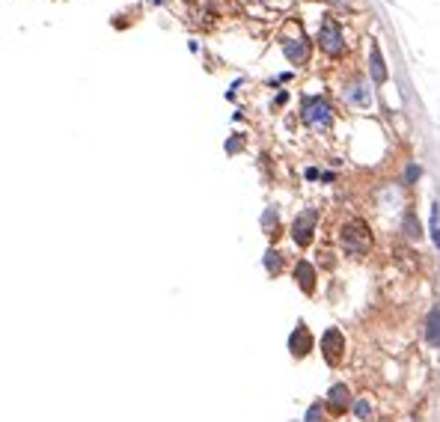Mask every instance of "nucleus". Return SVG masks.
<instances>
[{"label": "nucleus", "instance_id": "1", "mask_svg": "<svg viewBox=\"0 0 440 422\" xmlns=\"http://www.w3.org/2000/svg\"><path fill=\"white\" fill-rule=\"evenodd\" d=\"M342 247L348 250V253L354 256H363L369 247H372V235H369L366 223H360V220H354V223H348L342 229Z\"/></svg>", "mask_w": 440, "mask_h": 422}, {"label": "nucleus", "instance_id": "2", "mask_svg": "<svg viewBox=\"0 0 440 422\" xmlns=\"http://www.w3.org/2000/svg\"><path fill=\"white\" fill-rule=\"evenodd\" d=\"M330 119H333V110L324 98H306L304 102V122L313 128H327Z\"/></svg>", "mask_w": 440, "mask_h": 422}, {"label": "nucleus", "instance_id": "3", "mask_svg": "<svg viewBox=\"0 0 440 422\" xmlns=\"http://www.w3.org/2000/svg\"><path fill=\"white\" fill-rule=\"evenodd\" d=\"M318 42H322V48L330 54V57H339L345 51V39H342V30H339L336 21H327L322 24V33H318Z\"/></svg>", "mask_w": 440, "mask_h": 422}, {"label": "nucleus", "instance_id": "4", "mask_svg": "<svg viewBox=\"0 0 440 422\" xmlns=\"http://www.w3.org/2000/svg\"><path fill=\"white\" fill-rule=\"evenodd\" d=\"M322 351H324V360L330 366H336L342 360V351H345V336L339 333L336 327H330L327 333L322 336Z\"/></svg>", "mask_w": 440, "mask_h": 422}, {"label": "nucleus", "instance_id": "5", "mask_svg": "<svg viewBox=\"0 0 440 422\" xmlns=\"http://www.w3.org/2000/svg\"><path fill=\"white\" fill-rule=\"evenodd\" d=\"M315 220H318V214H315V211H304V214H297L292 235H295V241H297V244H301V247H306V244H309V238H313Z\"/></svg>", "mask_w": 440, "mask_h": 422}, {"label": "nucleus", "instance_id": "6", "mask_svg": "<svg viewBox=\"0 0 440 422\" xmlns=\"http://www.w3.org/2000/svg\"><path fill=\"white\" fill-rule=\"evenodd\" d=\"M288 348H292L295 357H306L309 351H313V336H309L306 324H297V330L292 333V339H288Z\"/></svg>", "mask_w": 440, "mask_h": 422}, {"label": "nucleus", "instance_id": "7", "mask_svg": "<svg viewBox=\"0 0 440 422\" xmlns=\"http://www.w3.org/2000/svg\"><path fill=\"white\" fill-rule=\"evenodd\" d=\"M283 51H286V57L292 59V63H304V59L309 57V45L304 42L301 36H297V39H283Z\"/></svg>", "mask_w": 440, "mask_h": 422}, {"label": "nucleus", "instance_id": "8", "mask_svg": "<svg viewBox=\"0 0 440 422\" xmlns=\"http://www.w3.org/2000/svg\"><path fill=\"white\" fill-rule=\"evenodd\" d=\"M348 396H351V393H348V387L345 384H336V387H330V393H327V405L333 407L336 414H342V410L348 407V401H351Z\"/></svg>", "mask_w": 440, "mask_h": 422}, {"label": "nucleus", "instance_id": "9", "mask_svg": "<svg viewBox=\"0 0 440 422\" xmlns=\"http://www.w3.org/2000/svg\"><path fill=\"white\" fill-rule=\"evenodd\" d=\"M295 277H297V283H301V288L306 291V295L315 288V270H313V265H309V262L297 265V268H295Z\"/></svg>", "mask_w": 440, "mask_h": 422}, {"label": "nucleus", "instance_id": "10", "mask_svg": "<svg viewBox=\"0 0 440 422\" xmlns=\"http://www.w3.org/2000/svg\"><path fill=\"white\" fill-rule=\"evenodd\" d=\"M425 339H428V345L440 348V309H437V313H432V318H428V324H425Z\"/></svg>", "mask_w": 440, "mask_h": 422}, {"label": "nucleus", "instance_id": "11", "mask_svg": "<svg viewBox=\"0 0 440 422\" xmlns=\"http://www.w3.org/2000/svg\"><path fill=\"white\" fill-rule=\"evenodd\" d=\"M348 98H351V102H357L360 107H369V93H366L363 84H354V89L348 93Z\"/></svg>", "mask_w": 440, "mask_h": 422}, {"label": "nucleus", "instance_id": "12", "mask_svg": "<svg viewBox=\"0 0 440 422\" xmlns=\"http://www.w3.org/2000/svg\"><path fill=\"white\" fill-rule=\"evenodd\" d=\"M372 75H375V80L387 77V68H384V59H381V54H378V48L372 51Z\"/></svg>", "mask_w": 440, "mask_h": 422}, {"label": "nucleus", "instance_id": "13", "mask_svg": "<svg viewBox=\"0 0 440 422\" xmlns=\"http://www.w3.org/2000/svg\"><path fill=\"white\" fill-rule=\"evenodd\" d=\"M306 422H324V407L322 405H313L306 410Z\"/></svg>", "mask_w": 440, "mask_h": 422}, {"label": "nucleus", "instance_id": "14", "mask_svg": "<svg viewBox=\"0 0 440 422\" xmlns=\"http://www.w3.org/2000/svg\"><path fill=\"white\" fill-rule=\"evenodd\" d=\"M432 235H434V244L440 247V217H437V205L432 208Z\"/></svg>", "mask_w": 440, "mask_h": 422}, {"label": "nucleus", "instance_id": "15", "mask_svg": "<svg viewBox=\"0 0 440 422\" xmlns=\"http://www.w3.org/2000/svg\"><path fill=\"white\" fill-rule=\"evenodd\" d=\"M405 229H407V235H411V238H419V223L414 220V214L405 217Z\"/></svg>", "mask_w": 440, "mask_h": 422}, {"label": "nucleus", "instance_id": "16", "mask_svg": "<svg viewBox=\"0 0 440 422\" xmlns=\"http://www.w3.org/2000/svg\"><path fill=\"white\" fill-rule=\"evenodd\" d=\"M354 414L366 422V419H369V414H372V407H369V401H357V405H354Z\"/></svg>", "mask_w": 440, "mask_h": 422}, {"label": "nucleus", "instance_id": "17", "mask_svg": "<svg viewBox=\"0 0 440 422\" xmlns=\"http://www.w3.org/2000/svg\"><path fill=\"white\" fill-rule=\"evenodd\" d=\"M265 265H268V270H271V274H277L279 265H283V262H279V256H274V253H271V256L265 259Z\"/></svg>", "mask_w": 440, "mask_h": 422}, {"label": "nucleus", "instance_id": "18", "mask_svg": "<svg viewBox=\"0 0 440 422\" xmlns=\"http://www.w3.org/2000/svg\"><path fill=\"white\" fill-rule=\"evenodd\" d=\"M411 178H419V167H407V182H411Z\"/></svg>", "mask_w": 440, "mask_h": 422}]
</instances>
